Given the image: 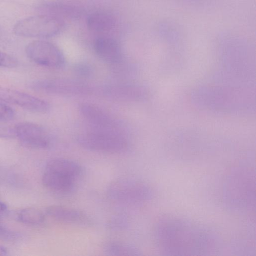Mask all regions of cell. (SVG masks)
Returning <instances> with one entry per match:
<instances>
[{"label": "cell", "instance_id": "1", "mask_svg": "<svg viewBox=\"0 0 256 256\" xmlns=\"http://www.w3.org/2000/svg\"><path fill=\"white\" fill-rule=\"evenodd\" d=\"M156 244L166 255L207 254L216 248L215 234L208 228L186 218L164 215L154 228Z\"/></svg>", "mask_w": 256, "mask_h": 256}, {"label": "cell", "instance_id": "2", "mask_svg": "<svg viewBox=\"0 0 256 256\" xmlns=\"http://www.w3.org/2000/svg\"><path fill=\"white\" fill-rule=\"evenodd\" d=\"M252 170L236 168L228 176L224 188V197L228 207L248 211L255 205V180Z\"/></svg>", "mask_w": 256, "mask_h": 256}, {"label": "cell", "instance_id": "3", "mask_svg": "<svg viewBox=\"0 0 256 256\" xmlns=\"http://www.w3.org/2000/svg\"><path fill=\"white\" fill-rule=\"evenodd\" d=\"M83 172L77 162L66 158H54L47 163L42 180L44 186L59 194H68L75 188Z\"/></svg>", "mask_w": 256, "mask_h": 256}, {"label": "cell", "instance_id": "4", "mask_svg": "<svg viewBox=\"0 0 256 256\" xmlns=\"http://www.w3.org/2000/svg\"><path fill=\"white\" fill-rule=\"evenodd\" d=\"M106 194L113 202L138 206L150 200L153 191L149 185L142 180L132 178H120L110 183Z\"/></svg>", "mask_w": 256, "mask_h": 256}, {"label": "cell", "instance_id": "5", "mask_svg": "<svg viewBox=\"0 0 256 256\" xmlns=\"http://www.w3.org/2000/svg\"><path fill=\"white\" fill-rule=\"evenodd\" d=\"M77 141L86 149L110 154L122 152L128 146L127 139L121 132L97 129L80 134Z\"/></svg>", "mask_w": 256, "mask_h": 256}, {"label": "cell", "instance_id": "6", "mask_svg": "<svg viewBox=\"0 0 256 256\" xmlns=\"http://www.w3.org/2000/svg\"><path fill=\"white\" fill-rule=\"evenodd\" d=\"M64 26V20L40 14L18 21L14 28V32L20 36L47 38L57 35Z\"/></svg>", "mask_w": 256, "mask_h": 256}, {"label": "cell", "instance_id": "7", "mask_svg": "<svg viewBox=\"0 0 256 256\" xmlns=\"http://www.w3.org/2000/svg\"><path fill=\"white\" fill-rule=\"evenodd\" d=\"M34 90L48 94L85 96L92 92V86L82 82L64 78L42 80L32 85Z\"/></svg>", "mask_w": 256, "mask_h": 256}, {"label": "cell", "instance_id": "8", "mask_svg": "<svg viewBox=\"0 0 256 256\" xmlns=\"http://www.w3.org/2000/svg\"><path fill=\"white\" fill-rule=\"evenodd\" d=\"M28 56L35 63L44 66L58 68L64 66L65 58L54 44L46 40H36L26 48Z\"/></svg>", "mask_w": 256, "mask_h": 256}, {"label": "cell", "instance_id": "9", "mask_svg": "<svg viewBox=\"0 0 256 256\" xmlns=\"http://www.w3.org/2000/svg\"><path fill=\"white\" fill-rule=\"evenodd\" d=\"M16 136L26 146L33 148H44L50 144L48 132L41 126L30 122H22L15 126Z\"/></svg>", "mask_w": 256, "mask_h": 256}, {"label": "cell", "instance_id": "10", "mask_svg": "<svg viewBox=\"0 0 256 256\" xmlns=\"http://www.w3.org/2000/svg\"><path fill=\"white\" fill-rule=\"evenodd\" d=\"M0 100L12 104L37 113H45L50 110L46 101L18 90L0 86Z\"/></svg>", "mask_w": 256, "mask_h": 256}, {"label": "cell", "instance_id": "11", "mask_svg": "<svg viewBox=\"0 0 256 256\" xmlns=\"http://www.w3.org/2000/svg\"><path fill=\"white\" fill-rule=\"evenodd\" d=\"M79 111L94 129L120 132L115 119L98 106L88 102L82 103L79 106Z\"/></svg>", "mask_w": 256, "mask_h": 256}, {"label": "cell", "instance_id": "12", "mask_svg": "<svg viewBox=\"0 0 256 256\" xmlns=\"http://www.w3.org/2000/svg\"><path fill=\"white\" fill-rule=\"evenodd\" d=\"M46 214L54 220L66 224L80 225H88L90 224V218L85 213L66 206H49L46 210Z\"/></svg>", "mask_w": 256, "mask_h": 256}, {"label": "cell", "instance_id": "13", "mask_svg": "<svg viewBox=\"0 0 256 256\" xmlns=\"http://www.w3.org/2000/svg\"><path fill=\"white\" fill-rule=\"evenodd\" d=\"M94 49L98 56L108 64H117L122 60L121 47L113 38L106 36L98 38L94 42Z\"/></svg>", "mask_w": 256, "mask_h": 256}, {"label": "cell", "instance_id": "14", "mask_svg": "<svg viewBox=\"0 0 256 256\" xmlns=\"http://www.w3.org/2000/svg\"><path fill=\"white\" fill-rule=\"evenodd\" d=\"M104 94L108 97L120 100L136 101L144 98V88L134 84H116L106 86Z\"/></svg>", "mask_w": 256, "mask_h": 256}, {"label": "cell", "instance_id": "15", "mask_svg": "<svg viewBox=\"0 0 256 256\" xmlns=\"http://www.w3.org/2000/svg\"><path fill=\"white\" fill-rule=\"evenodd\" d=\"M88 30L95 34H106L111 31L116 26V20L110 14L105 12H96L87 19Z\"/></svg>", "mask_w": 256, "mask_h": 256}, {"label": "cell", "instance_id": "16", "mask_svg": "<svg viewBox=\"0 0 256 256\" xmlns=\"http://www.w3.org/2000/svg\"><path fill=\"white\" fill-rule=\"evenodd\" d=\"M40 14L52 16L64 20L76 14V8L72 5L58 2H48L40 7Z\"/></svg>", "mask_w": 256, "mask_h": 256}, {"label": "cell", "instance_id": "17", "mask_svg": "<svg viewBox=\"0 0 256 256\" xmlns=\"http://www.w3.org/2000/svg\"><path fill=\"white\" fill-rule=\"evenodd\" d=\"M102 250L106 255L108 256H139L140 250L135 246L126 242L110 240L106 242L102 246Z\"/></svg>", "mask_w": 256, "mask_h": 256}, {"label": "cell", "instance_id": "18", "mask_svg": "<svg viewBox=\"0 0 256 256\" xmlns=\"http://www.w3.org/2000/svg\"><path fill=\"white\" fill-rule=\"evenodd\" d=\"M18 220L22 222L29 224H40L44 220V213L36 208H26L20 210L18 214Z\"/></svg>", "mask_w": 256, "mask_h": 256}, {"label": "cell", "instance_id": "19", "mask_svg": "<svg viewBox=\"0 0 256 256\" xmlns=\"http://www.w3.org/2000/svg\"><path fill=\"white\" fill-rule=\"evenodd\" d=\"M129 224L128 218L123 214L112 216L106 224L107 228L112 231H121L126 229Z\"/></svg>", "mask_w": 256, "mask_h": 256}, {"label": "cell", "instance_id": "20", "mask_svg": "<svg viewBox=\"0 0 256 256\" xmlns=\"http://www.w3.org/2000/svg\"><path fill=\"white\" fill-rule=\"evenodd\" d=\"M18 64L16 59L6 53L0 52V66L5 68L16 67Z\"/></svg>", "mask_w": 256, "mask_h": 256}, {"label": "cell", "instance_id": "21", "mask_svg": "<svg viewBox=\"0 0 256 256\" xmlns=\"http://www.w3.org/2000/svg\"><path fill=\"white\" fill-rule=\"evenodd\" d=\"M14 116L15 113L11 108L0 102V120H10L14 118Z\"/></svg>", "mask_w": 256, "mask_h": 256}, {"label": "cell", "instance_id": "22", "mask_svg": "<svg viewBox=\"0 0 256 256\" xmlns=\"http://www.w3.org/2000/svg\"><path fill=\"white\" fill-rule=\"evenodd\" d=\"M16 136L15 128L6 126H0V138H12Z\"/></svg>", "mask_w": 256, "mask_h": 256}, {"label": "cell", "instance_id": "23", "mask_svg": "<svg viewBox=\"0 0 256 256\" xmlns=\"http://www.w3.org/2000/svg\"><path fill=\"white\" fill-rule=\"evenodd\" d=\"M77 74L82 76H89L92 73V68L86 64H78L76 68Z\"/></svg>", "mask_w": 256, "mask_h": 256}, {"label": "cell", "instance_id": "24", "mask_svg": "<svg viewBox=\"0 0 256 256\" xmlns=\"http://www.w3.org/2000/svg\"><path fill=\"white\" fill-rule=\"evenodd\" d=\"M8 253V251L6 249L0 245V256H5Z\"/></svg>", "mask_w": 256, "mask_h": 256}, {"label": "cell", "instance_id": "25", "mask_svg": "<svg viewBox=\"0 0 256 256\" xmlns=\"http://www.w3.org/2000/svg\"><path fill=\"white\" fill-rule=\"evenodd\" d=\"M6 208V205L0 201V213L4 211Z\"/></svg>", "mask_w": 256, "mask_h": 256}, {"label": "cell", "instance_id": "26", "mask_svg": "<svg viewBox=\"0 0 256 256\" xmlns=\"http://www.w3.org/2000/svg\"><path fill=\"white\" fill-rule=\"evenodd\" d=\"M4 232H5L3 228H2L0 226V234H4Z\"/></svg>", "mask_w": 256, "mask_h": 256}]
</instances>
